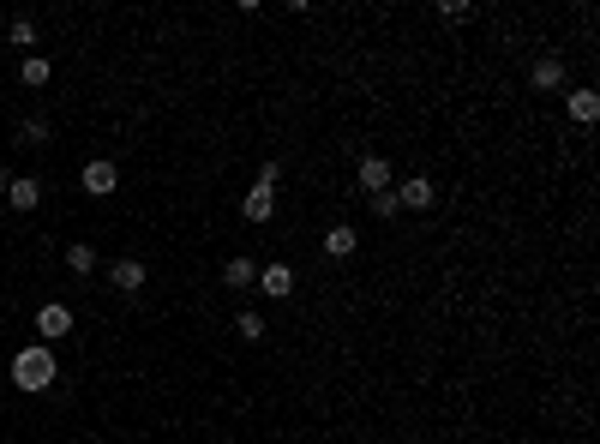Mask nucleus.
I'll return each instance as SVG.
<instances>
[{"mask_svg": "<svg viewBox=\"0 0 600 444\" xmlns=\"http://www.w3.org/2000/svg\"><path fill=\"white\" fill-rule=\"evenodd\" d=\"M55 373H60V367H55V348H48V343H30V348L13 355V385L30 390V397H43V390L55 385Z\"/></svg>", "mask_w": 600, "mask_h": 444, "instance_id": "nucleus-1", "label": "nucleus"}, {"mask_svg": "<svg viewBox=\"0 0 600 444\" xmlns=\"http://www.w3.org/2000/svg\"><path fill=\"white\" fill-rule=\"evenodd\" d=\"M78 181H85V192H90V199H109V192L120 187V169H115V162H109V157H90Z\"/></svg>", "mask_w": 600, "mask_h": 444, "instance_id": "nucleus-2", "label": "nucleus"}, {"mask_svg": "<svg viewBox=\"0 0 600 444\" xmlns=\"http://www.w3.org/2000/svg\"><path fill=\"white\" fill-rule=\"evenodd\" d=\"M390 192H397L402 211H432V204H439V187H432L427 174H415V181H402V187H390Z\"/></svg>", "mask_w": 600, "mask_h": 444, "instance_id": "nucleus-3", "label": "nucleus"}, {"mask_svg": "<svg viewBox=\"0 0 600 444\" xmlns=\"http://www.w3.org/2000/svg\"><path fill=\"white\" fill-rule=\"evenodd\" d=\"M564 108H571V120H576V127H595V120H600V90L576 85L571 97H564Z\"/></svg>", "mask_w": 600, "mask_h": 444, "instance_id": "nucleus-4", "label": "nucleus"}, {"mask_svg": "<svg viewBox=\"0 0 600 444\" xmlns=\"http://www.w3.org/2000/svg\"><path fill=\"white\" fill-rule=\"evenodd\" d=\"M241 216H246V222H271V216H276V187H258V181H253V192L241 199Z\"/></svg>", "mask_w": 600, "mask_h": 444, "instance_id": "nucleus-5", "label": "nucleus"}, {"mask_svg": "<svg viewBox=\"0 0 600 444\" xmlns=\"http://www.w3.org/2000/svg\"><path fill=\"white\" fill-rule=\"evenodd\" d=\"M258 294L288 301V294H295V271H288V264H264V271H258Z\"/></svg>", "mask_w": 600, "mask_h": 444, "instance_id": "nucleus-6", "label": "nucleus"}, {"mask_svg": "<svg viewBox=\"0 0 600 444\" xmlns=\"http://www.w3.org/2000/svg\"><path fill=\"white\" fill-rule=\"evenodd\" d=\"M6 204H13V211H36V204H43V181H36V174H18L13 187H6Z\"/></svg>", "mask_w": 600, "mask_h": 444, "instance_id": "nucleus-7", "label": "nucleus"}, {"mask_svg": "<svg viewBox=\"0 0 600 444\" xmlns=\"http://www.w3.org/2000/svg\"><path fill=\"white\" fill-rule=\"evenodd\" d=\"M109 283H115L120 294H139V288H144V264H139V258H115V264H109Z\"/></svg>", "mask_w": 600, "mask_h": 444, "instance_id": "nucleus-8", "label": "nucleus"}, {"mask_svg": "<svg viewBox=\"0 0 600 444\" xmlns=\"http://www.w3.org/2000/svg\"><path fill=\"white\" fill-rule=\"evenodd\" d=\"M529 85H534V90H558V85H564V60L541 55V60L529 67Z\"/></svg>", "mask_w": 600, "mask_h": 444, "instance_id": "nucleus-9", "label": "nucleus"}, {"mask_svg": "<svg viewBox=\"0 0 600 444\" xmlns=\"http://www.w3.org/2000/svg\"><path fill=\"white\" fill-rule=\"evenodd\" d=\"M355 246H360V234L348 229V222H330L325 229V253L330 258H355Z\"/></svg>", "mask_w": 600, "mask_h": 444, "instance_id": "nucleus-10", "label": "nucleus"}, {"mask_svg": "<svg viewBox=\"0 0 600 444\" xmlns=\"http://www.w3.org/2000/svg\"><path fill=\"white\" fill-rule=\"evenodd\" d=\"M36 330H43V336H67V330H72V313H67L60 301H48L43 313H36Z\"/></svg>", "mask_w": 600, "mask_h": 444, "instance_id": "nucleus-11", "label": "nucleus"}, {"mask_svg": "<svg viewBox=\"0 0 600 444\" xmlns=\"http://www.w3.org/2000/svg\"><path fill=\"white\" fill-rule=\"evenodd\" d=\"M360 187H367V192H385L390 187V162L385 157H360Z\"/></svg>", "mask_w": 600, "mask_h": 444, "instance_id": "nucleus-12", "label": "nucleus"}, {"mask_svg": "<svg viewBox=\"0 0 600 444\" xmlns=\"http://www.w3.org/2000/svg\"><path fill=\"white\" fill-rule=\"evenodd\" d=\"M222 283H229V288H253L258 264H253V258H229V264H222Z\"/></svg>", "mask_w": 600, "mask_h": 444, "instance_id": "nucleus-13", "label": "nucleus"}, {"mask_svg": "<svg viewBox=\"0 0 600 444\" xmlns=\"http://www.w3.org/2000/svg\"><path fill=\"white\" fill-rule=\"evenodd\" d=\"M67 271L90 276V271H97V246H90V241H72V246H67Z\"/></svg>", "mask_w": 600, "mask_h": 444, "instance_id": "nucleus-14", "label": "nucleus"}, {"mask_svg": "<svg viewBox=\"0 0 600 444\" xmlns=\"http://www.w3.org/2000/svg\"><path fill=\"white\" fill-rule=\"evenodd\" d=\"M18 78H25V85H30V90H43V85H48V78H55V67H48V60H43V55H25V67H18Z\"/></svg>", "mask_w": 600, "mask_h": 444, "instance_id": "nucleus-15", "label": "nucleus"}, {"mask_svg": "<svg viewBox=\"0 0 600 444\" xmlns=\"http://www.w3.org/2000/svg\"><path fill=\"white\" fill-rule=\"evenodd\" d=\"M234 336H241V343H264V318L241 313V318H234Z\"/></svg>", "mask_w": 600, "mask_h": 444, "instance_id": "nucleus-16", "label": "nucleus"}, {"mask_svg": "<svg viewBox=\"0 0 600 444\" xmlns=\"http://www.w3.org/2000/svg\"><path fill=\"white\" fill-rule=\"evenodd\" d=\"M6 43H13V48H30V43H36V25H30V18H13V25H6Z\"/></svg>", "mask_w": 600, "mask_h": 444, "instance_id": "nucleus-17", "label": "nucleus"}, {"mask_svg": "<svg viewBox=\"0 0 600 444\" xmlns=\"http://www.w3.org/2000/svg\"><path fill=\"white\" fill-rule=\"evenodd\" d=\"M18 144H48V120H43V115L25 120V127H18Z\"/></svg>", "mask_w": 600, "mask_h": 444, "instance_id": "nucleus-18", "label": "nucleus"}, {"mask_svg": "<svg viewBox=\"0 0 600 444\" xmlns=\"http://www.w3.org/2000/svg\"><path fill=\"white\" fill-rule=\"evenodd\" d=\"M367 199H372V216H397V211H402V204H397V192H390V187H385V192H367Z\"/></svg>", "mask_w": 600, "mask_h": 444, "instance_id": "nucleus-19", "label": "nucleus"}, {"mask_svg": "<svg viewBox=\"0 0 600 444\" xmlns=\"http://www.w3.org/2000/svg\"><path fill=\"white\" fill-rule=\"evenodd\" d=\"M439 13H444V18H450V25H462V18H474V6H469V0H444Z\"/></svg>", "mask_w": 600, "mask_h": 444, "instance_id": "nucleus-20", "label": "nucleus"}, {"mask_svg": "<svg viewBox=\"0 0 600 444\" xmlns=\"http://www.w3.org/2000/svg\"><path fill=\"white\" fill-rule=\"evenodd\" d=\"M276 181H283V162L271 157V162H264V169H258V187H276Z\"/></svg>", "mask_w": 600, "mask_h": 444, "instance_id": "nucleus-21", "label": "nucleus"}, {"mask_svg": "<svg viewBox=\"0 0 600 444\" xmlns=\"http://www.w3.org/2000/svg\"><path fill=\"white\" fill-rule=\"evenodd\" d=\"M6 187H13V174H6V162H0V192H6Z\"/></svg>", "mask_w": 600, "mask_h": 444, "instance_id": "nucleus-22", "label": "nucleus"}]
</instances>
